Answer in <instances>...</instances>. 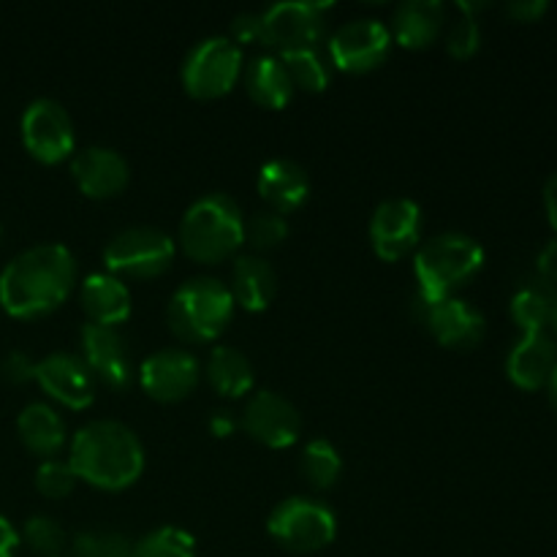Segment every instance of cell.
I'll return each instance as SVG.
<instances>
[{
	"label": "cell",
	"instance_id": "1",
	"mask_svg": "<svg viewBox=\"0 0 557 557\" xmlns=\"http://www.w3.org/2000/svg\"><path fill=\"white\" fill-rule=\"evenodd\" d=\"M76 275V256L63 243L33 245L0 272V308L14 319H41L71 297Z\"/></svg>",
	"mask_w": 557,
	"mask_h": 557
},
{
	"label": "cell",
	"instance_id": "2",
	"mask_svg": "<svg viewBox=\"0 0 557 557\" xmlns=\"http://www.w3.org/2000/svg\"><path fill=\"white\" fill-rule=\"evenodd\" d=\"M145 460L139 435L112 419L85 424L71 438L69 462L76 479L109 493H120L139 482L145 473Z\"/></svg>",
	"mask_w": 557,
	"mask_h": 557
},
{
	"label": "cell",
	"instance_id": "3",
	"mask_svg": "<svg viewBox=\"0 0 557 557\" xmlns=\"http://www.w3.org/2000/svg\"><path fill=\"white\" fill-rule=\"evenodd\" d=\"M484 267V248L476 237L462 232H444L419 245L413 272L422 302L455 297Z\"/></svg>",
	"mask_w": 557,
	"mask_h": 557
},
{
	"label": "cell",
	"instance_id": "4",
	"mask_svg": "<svg viewBox=\"0 0 557 557\" xmlns=\"http://www.w3.org/2000/svg\"><path fill=\"white\" fill-rule=\"evenodd\" d=\"M245 243V215L228 194H205L180 221V248L199 264H218Z\"/></svg>",
	"mask_w": 557,
	"mask_h": 557
},
{
	"label": "cell",
	"instance_id": "5",
	"mask_svg": "<svg viewBox=\"0 0 557 557\" xmlns=\"http://www.w3.org/2000/svg\"><path fill=\"white\" fill-rule=\"evenodd\" d=\"M166 319L180 341L210 343L232 324L234 297L218 277H190L169 299Z\"/></svg>",
	"mask_w": 557,
	"mask_h": 557
},
{
	"label": "cell",
	"instance_id": "6",
	"mask_svg": "<svg viewBox=\"0 0 557 557\" xmlns=\"http://www.w3.org/2000/svg\"><path fill=\"white\" fill-rule=\"evenodd\" d=\"M267 531L292 553H319L335 542L337 517L324 500L294 495L272 509Z\"/></svg>",
	"mask_w": 557,
	"mask_h": 557
},
{
	"label": "cell",
	"instance_id": "7",
	"mask_svg": "<svg viewBox=\"0 0 557 557\" xmlns=\"http://www.w3.org/2000/svg\"><path fill=\"white\" fill-rule=\"evenodd\" d=\"M243 47L228 36H207L183 60V87L196 98H221L243 74Z\"/></svg>",
	"mask_w": 557,
	"mask_h": 557
},
{
	"label": "cell",
	"instance_id": "8",
	"mask_svg": "<svg viewBox=\"0 0 557 557\" xmlns=\"http://www.w3.org/2000/svg\"><path fill=\"white\" fill-rule=\"evenodd\" d=\"M177 243L163 228L131 226L114 234L103 248V267L112 275L156 277L172 267Z\"/></svg>",
	"mask_w": 557,
	"mask_h": 557
},
{
	"label": "cell",
	"instance_id": "9",
	"mask_svg": "<svg viewBox=\"0 0 557 557\" xmlns=\"http://www.w3.org/2000/svg\"><path fill=\"white\" fill-rule=\"evenodd\" d=\"M326 3L286 0L261 11V44L277 49V54L297 49H319L326 33Z\"/></svg>",
	"mask_w": 557,
	"mask_h": 557
},
{
	"label": "cell",
	"instance_id": "10",
	"mask_svg": "<svg viewBox=\"0 0 557 557\" xmlns=\"http://www.w3.org/2000/svg\"><path fill=\"white\" fill-rule=\"evenodd\" d=\"M22 141L25 150L41 163H60L74 156L76 136L71 114L54 98H36L22 112Z\"/></svg>",
	"mask_w": 557,
	"mask_h": 557
},
{
	"label": "cell",
	"instance_id": "11",
	"mask_svg": "<svg viewBox=\"0 0 557 557\" xmlns=\"http://www.w3.org/2000/svg\"><path fill=\"white\" fill-rule=\"evenodd\" d=\"M392 33L389 25H384L375 16H357L348 20L346 25L337 27L330 38V60L332 65L351 74L373 71L375 65L389 58Z\"/></svg>",
	"mask_w": 557,
	"mask_h": 557
},
{
	"label": "cell",
	"instance_id": "12",
	"mask_svg": "<svg viewBox=\"0 0 557 557\" xmlns=\"http://www.w3.org/2000/svg\"><path fill=\"white\" fill-rule=\"evenodd\" d=\"M239 424L250 438L270 449H288L297 444L302 433V417L297 406L272 389L253 392V397L245 403Z\"/></svg>",
	"mask_w": 557,
	"mask_h": 557
},
{
	"label": "cell",
	"instance_id": "13",
	"mask_svg": "<svg viewBox=\"0 0 557 557\" xmlns=\"http://www.w3.org/2000/svg\"><path fill=\"white\" fill-rule=\"evenodd\" d=\"M422 239V207L413 199H386L370 218V243L384 261H397Z\"/></svg>",
	"mask_w": 557,
	"mask_h": 557
},
{
	"label": "cell",
	"instance_id": "14",
	"mask_svg": "<svg viewBox=\"0 0 557 557\" xmlns=\"http://www.w3.org/2000/svg\"><path fill=\"white\" fill-rule=\"evenodd\" d=\"M33 381H38V386L52 400L63 403L65 408H74V411H85L96 403L98 381L85 364V359L76 357V354L58 351L44 357L41 362H36Z\"/></svg>",
	"mask_w": 557,
	"mask_h": 557
},
{
	"label": "cell",
	"instance_id": "15",
	"mask_svg": "<svg viewBox=\"0 0 557 557\" xmlns=\"http://www.w3.org/2000/svg\"><path fill=\"white\" fill-rule=\"evenodd\" d=\"M199 359L185 348H161L139 364V384L161 403H177L199 384Z\"/></svg>",
	"mask_w": 557,
	"mask_h": 557
},
{
	"label": "cell",
	"instance_id": "16",
	"mask_svg": "<svg viewBox=\"0 0 557 557\" xmlns=\"http://www.w3.org/2000/svg\"><path fill=\"white\" fill-rule=\"evenodd\" d=\"M422 321L435 341L446 348H457V351H468L476 348L487 335V321H484L482 310L473 308L471 302L460 297H446L438 302H422Z\"/></svg>",
	"mask_w": 557,
	"mask_h": 557
},
{
	"label": "cell",
	"instance_id": "17",
	"mask_svg": "<svg viewBox=\"0 0 557 557\" xmlns=\"http://www.w3.org/2000/svg\"><path fill=\"white\" fill-rule=\"evenodd\" d=\"M82 359L109 389H123L131 384L134 364H131L128 343L114 326H98L87 321L82 326Z\"/></svg>",
	"mask_w": 557,
	"mask_h": 557
},
{
	"label": "cell",
	"instance_id": "18",
	"mask_svg": "<svg viewBox=\"0 0 557 557\" xmlns=\"http://www.w3.org/2000/svg\"><path fill=\"white\" fill-rule=\"evenodd\" d=\"M76 188L90 199H109L128 185L131 166L114 147L92 145L71 156Z\"/></svg>",
	"mask_w": 557,
	"mask_h": 557
},
{
	"label": "cell",
	"instance_id": "19",
	"mask_svg": "<svg viewBox=\"0 0 557 557\" xmlns=\"http://www.w3.org/2000/svg\"><path fill=\"white\" fill-rule=\"evenodd\" d=\"M557 364V343L547 332H528L511 346L506 357V375L515 386L536 392L547 386Z\"/></svg>",
	"mask_w": 557,
	"mask_h": 557
},
{
	"label": "cell",
	"instance_id": "20",
	"mask_svg": "<svg viewBox=\"0 0 557 557\" xmlns=\"http://www.w3.org/2000/svg\"><path fill=\"white\" fill-rule=\"evenodd\" d=\"M79 299L90 324L114 326V330L131 319V308H134L128 286L112 272H90L82 281Z\"/></svg>",
	"mask_w": 557,
	"mask_h": 557
},
{
	"label": "cell",
	"instance_id": "21",
	"mask_svg": "<svg viewBox=\"0 0 557 557\" xmlns=\"http://www.w3.org/2000/svg\"><path fill=\"white\" fill-rule=\"evenodd\" d=\"M261 199L270 205V210L292 212L302 207L310 196V177L305 166H299L292 158H272L261 166L259 180H256Z\"/></svg>",
	"mask_w": 557,
	"mask_h": 557
},
{
	"label": "cell",
	"instance_id": "22",
	"mask_svg": "<svg viewBox=\"0 0 557 557\" xmlns=\"http://www.w3.org/2000/svg\"><path fill=\"white\" fill-rule=\"evenodd\" d=\"M232 292L234 302L243 305L250 313H261L272 305L277 294V272L264 256L245 253L232 267Z\"/></svg>",
	"mask_w": 557,
	"mask_h": 557
},
{
	"label": "cell",
	"instance_id": "23",
	"mask_svg": "<svg viewBox=\"0 0 557 557\" xmlns=\"http://www.w3.org/2000/svg\"><path fill=\"white\" fill-rule=\"evenodd\" d=\"M446 22V5L441 0H406L392 14V41L422 49L438 38Z\"/></svg>",
	"mask_w": 557,
	"mask_h": 557
},
{
	"label": "cell",
	"instance_id": "24",
	"mask_svg": "<svg viewBox=\"0 0 557 557\" xmlns=\"http://www.w3.org/2000/svg\"><path fill=\"white\" fill-rule=\"evenodd\" d=\"M245 87L250 98L267 109H283L294 98V82L277 54H259L245 65Z\"/></svg>",
	"mask_w": 557,
	"mask_h": 557
},
{
	"label": "cell",
	"instance_id": "25",
	"mask_svg": "<svg viewBox=\"0 0 557 557\" xmlns=\"http://www.w3.org/2000/svg\"><path fill=\"white\" fill-rule=\"evenodd\" d=\"M20 441L38 457H54L65 444V422L47 403H30L16 417Z\"/></svg>",
	"mask_w": 557,
	"mask_h": 557
},
{
	"label": "cell",
	"instance_id": "26",
	"mask_svg": "<svg viewBox=\"0 0 557 557\" xmlns=\"http://www.w3.org/2000/svg\"><path fill=\"white\" fill-rule=\"evenodd\" d=\"M207 379L223 397H243L253 389V364L239 348L215 346L207 359Z\"/></svg>",
	"mask_w": 557,
	"mask_h": 557
},
{
	"label": "cell",
	"instance_id": "27",
	"mask_svg": "<svg viewBox=\"0 0 557 557\" xmlns=\"http://www.w3.org/2000/svg\"><path fill=\"white\" fill-rule=\"evenodd\" d=\"M555 286L533 277L531 283L520 286L511 297V319L520 326L522 335L528 332H547L549 315H553V302H555Z\"/></svg>",
	"mask_w": 557,
	"mask_h": 557
},
{
	"label": "cell",
	"instance_id": "28",
	"mask_svg": "<svg viewBox=\"0 0 557 557\" xmlns=\"http://www.w3.org/2000/svg\"><path fill=\"white\" fill-rule=\"evenodd\" d=\"M299 466H302L305 479H308L315 490H330L335 487V482L341 479L343 457L332 441L313 438L305 444Z\"/></svg>",
	"mask_w": 557,
	"mask_h": 557
},
{
	"label": "cell",
	"instance_id": "29",
	"mask_svg": "<svg viewBox=\"0 0 557 557\" xmlns=\"http://www.w3.org/2000/svg\"><path fill=\"white\" fill-rule=\"evenodd\" d=\"M131 557H196V539L183 528L163 525L141 536Z\"/></svg>",
	"mask_w": 557,
	"mask_h": 557
},
{
	"label": "cell",
	"instance_id": "30",
	"mask_svg": "<svg viewBox=\"0 0 557 557\" xmlns=\"http://www.w3.org/2000/svg\"><path fill=\"white\" fill-rule=\"evenodd\" d=\"M288 69L294 87H302L308 92H321L330 85V63L321 58L319 49H297V52L277 54Z\"/></svg>",
	"mask_w": 557,
	"mask_h": 557
},
{
	"label": "cell",
	"instance_id": "31",
	"mask_svg": "<svg viewBox=\"0 0 557 557\" xmlns=\"http://www.w3.org/2000/svg\"><path fill=\"white\" fill-rule=\"evenodd\" d=\"M20 539L33 549V553L44 557H60L65 547V531L60 528V522L54 520V517L47 515L27 517Z\"/></svg>",
	"mask_w": 557,
	"mask_h": 557
},
{
	"label": "cell",
	"instance_id": "32",
	"mask_svg": "<svg viewBox=\"0 0 557 557\" xmlns=\"http://www.w3.org/2000/svg\"><path fill=\"white\" fill-rule=\"evenodd\" d=\"M288 237V221L277 210H259L245 218V243L253 245L256 250L277 248Z\"/></svg>",
	"mask_w": 557,
	"mask_h": 557
},
{
	"label": "cell",
	"instance_id": "33",
	"mask_svg": "<svg viewBox=\"0 0 557 557\" xmlns=\"http://www.w3.org/2000/svg\"><path fill=\"white\" fill-rule=\"evenodd\" d=\"M76 473L71 468L69 460H58V457H49L38 466L36 471V490L44 495V498H69L76 487Z\"/></svg>",
	"mask_w": 557,
	"mask_h": 557
},
{
	"label": "cell",
	"instance_id": "34",
	"mask_svg": "<svg viewBox=\"0 0 557 557\" xmlns=\"http://www.w3.org/2000/svg\"><path fill=\"white\" fill-rule=\"evenodd\" d=\"M134 544L112 531L79 533L71 542V557H131Z\"/></svg>",
	"mask_w": 557,
	"mask_h": 557
},
{
	"label": "cell",
	"instance_id": "35",
	"mask_svg": "<svg viewBox=\"0 0 557 557\" xmlns=\"http://www.w3.org/2000/svg\"><path fill=\"white\" fill-rule=\"evenodd\" d=\"M479 47H482V27H479V20L476 16L462 14L449 27V33H446V49H449L451 58L466 60L471 54H476Z\"/></svg>",
	"mask_w": 557,
	"mask_h": 557
},
{
	"label": "cell",
	"instance_id": "36",
	"mask_svg": "<svg viewBox=\"0 0 557 557\" xmlns=\"http://www.w3.org/2000/svg\"><path fill=\"white\" fill-rule=\"evenodd\" d=\"M0 373L11 384H25L36 375V362L25 351H9L3 357V364H0Z\"/></svg>",
	"mask_w": 557,
	"mask_h": 557
},
{
	"label": "cell",
	"instance_id": "37",
	"mask_svg": "<svg viewBox=\"0 0 557 557\" xmlns=\"http://www.w3.org/2000/svg\"><path fill=\"white\" fill-rule=\"evenodd\" d=\"M232 38L234 44H253L261 41V14L256 11H243L232 20Z\"/></svg>",
	"mask_w": 557,
	"mask_h": 557
},
{
	"label": "cell",
	"instance_id": "38",
	"mask_svg": "<svg viewBox=\"0 0 557 557\" xmlns=\"http://www.w3.org/2000/svg\"><path fill=\"white\" fill-rule=\"evenodd\" d=\"M506 16L515 22H536L549 11L547 0H509L504 5Z\"/></svg>",
	"mask_w": 557,
	"mask_h": 557
},
{
	"label": "cell",
	"instance_id": "39",
	"mask_svg": "<svg viewBox=\"0 0 557 557\" xmlns=\"http://www.w3.org/2000/svg\"><path fill=\"white\" fill-rule=\"evenodd\" d=\"M536 277L539 281L549 283L557 288V237L549 239L542 250H539L536 259Z\"/></svg>",
	"mask_w": 557,
	"mask_h": 557
},
{
	"label": "cell",
	"instance_id": "40",
	"mask_svg": "<svg viewBox=\"0 0 557 557\" xmlns=\"http://www.w3.org/2000/svg\"><path fill=\"white\" fill-rule=\"evenodd\" d=\"M20 533L11 525V520L5 515H0V557H16L20 553Z\"/></svg>",
	"mask_w": 557,
	"mask_h": 557
},
{
	"label": "cell",
	"instance_id": "41",
	"mask_svg": "<svg viewBox=\"0 0 557 557\" xmlns=\"http://www.w3.org/2000/svg\"><path fill=\"white\" fill-rule=\"evenodd\" d=\"M544 212H547L549 226L557 234V172L549 174V180L544 183Z\"/></svg>",
	"mask_w": 557,
	"mask_h": 557
},
{
	"label": "cell",
	"instance_id": "42",
	"mask_svg": "<svg viewBox=\"0 0 557 557\" xmlns=\"http://www.w3.org/2000/svg\"><path fill=\"white\" fill-rule=\"evenodd\" d=\"M234 428H237V422H234V419L228 417V411L212 413V419H210L212 435H218V438H226V435L234 433Z\"/></svg>",
	"mask_w": 557,
	"mask_h": 557
},
{
	"label": "cell",
	"instance_id": "43",
	"mask_svg": "<svg viewBox=\"0 0 557 557\" xmlns=\"http://www.w3.org/2000/svg\"><path fill=\"white\" fill-rule=\"evenodd\" d=\"M547 389H549V400H553V406L557 411V364H555L553 375H549V381H547Z\"/></svg>",
	"mask_w": 557,
	"mask_h": 557
},
{
	"label": "cell",
	"instance_id": "44",
	"mask_svg": "<svg viewBox=\"0 0 557 557\" xmlns=\"http://www.w3.org/2000/svg\"><path fill=\"white\" fill-rule=\"evenodd\" d=\"M549 326H553V332L557 335V292H555V302H553V315H549Z\"/></svg>",
	"mask_w": 557,
	"mask_h": 557
},
{
	"label": "cell",
	"instance_id": "45",
	"mask_svg": "<svg viewBox=\"0 0 557 557\" xmlns=\"http://www.w3.org/2000/svg\"><path fill=\"white\" fill-rule=\"evenodd\" d=\"M0 237H3V228H0Z\"/></svg>",
	"mask_w": 557,
	"mask_h": 557
}]
</instances>
